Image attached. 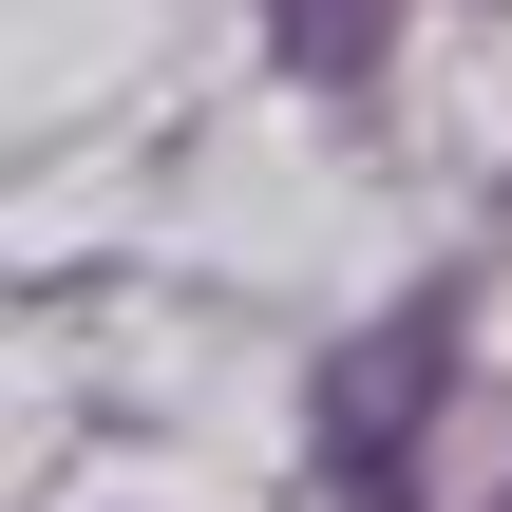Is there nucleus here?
<instances>
[{"instance_id":"f257e3e1","label":"nucleus","mask_w":512,"mask_h":512,"mask_svg":"<svg viewBox=\"0 0 512 512\" xmlns=\"http://www.w3.org/2000/svg\"><path fill=\"white\" fill-rule=\"evenodd\" d=\"M437 361H456V285H437V304H399V323L342 361V399H323V475H342L361 512H418V475H399V418H418V380H437Z\"/></svg>"},{"instance_id":"f03ea898","label":"nucleus","mask_w":512,"mask_h":512,"mask_svg":"<svg viewBox=\"0 0 512 512\" xmlns=\"http://www.w3.org/2000/svg\"><path fill=\"white\" fill-rule=\"evenodd\" d=\"M266 38H285V76H304V95H380L399 0H266Z\"/></svg>"}]
</instances>
